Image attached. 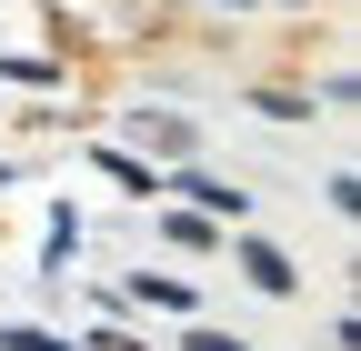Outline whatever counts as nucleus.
<instances>
[{"instance_id": "obj_2", "label": "nucleus", "mask_w": 361, "mask_h": 351, "mask_svg": "<svg viewBox=\"0 0 361 351\" xmlns=\"http://www.w3.org/2000/svg\"><path fill=\"white\" fill-rule=\"evenodd\" d=\"M161 231H171L180 251H211V241H221V221H211V211H171V221H161Z\"/></svg>"}, {"instance_id": "obj_3", "label": "nucleus", "mask_w": 361, "mask_h": 351, "mask_svg": "<svg viewBox=\"0 0 361 351\" xmlns=\"http://www.w3.org/2000/svg\"><path fill=\"white\" fill-rule=\"evenodd\" d=\"M191 351H241V341L231 331H191Z\"/></svg>"}, {"instance_id": "obj_1", "label": "nucleus", "mask_w": 361, "mask_h": 351, "mask_svg": "<svg viewBox=\"0 0 361 351\" xmlns=\"http://www.w3.org/2000/svg\"><path fill=\"white\" fill-rule=\"evenodd\" d=\"M241 271H251L261 291H291V281H301V271H291V261H281V251H271L261 231H241Z\"/></svg>"}]
</instances>
